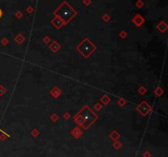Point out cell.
I'll return each instance as SVG.
<instances>
[{
  "label": "cell",
  "instance_id": "cell-1",
  "mask_svg": "<svg viewBox=\"0 0 168 157\" xmlns=\"http://www.w3.org/2000/svg\"><path fill=\"white\" fill-rule=\"evenodd\" d=\"M62 11H64V14H62L61 15V17H62V18H64L66 21H68L69 19H71L73 16H74V14H75V12L71 9V7H70L67 6V7H64L62 5L61 7H59Z\"/></svg>",
  "mask_w": 168,
  "mask_h": 157
}]
</instances>
